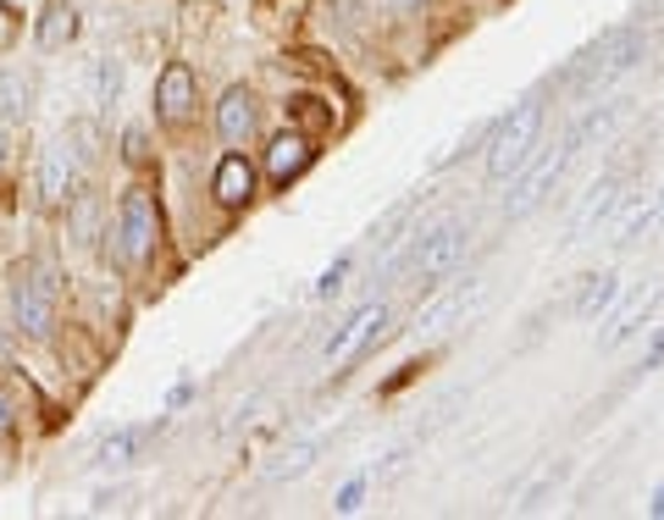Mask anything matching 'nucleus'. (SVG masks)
<instances>
[{
  "label": "nucleus",
  "mask_w": 664,
  "mask_h": 520,
  "mask_svg": "<svg viewBox=\"0 0 664 520\" xmlns=\"http://www.w3.org/2000/svg\"><path fill=\"white\" fill-rule=\"evenodd\" d=\"M626 117V100H615V106H593L582 122H570V134L548 150V156H531L520 173H515V188H509V199H504V216H531L559 183L570 173V161L576 156H587V145H598L615 122Z\"/></svg>",
  "instance_id": "1"
},
{
  "label": "nucleus",
  "mask_w": 664,
  "mask_h": 520,
  "mask_svg": "<svg viewBox=\"0 0 664 520\" xmlns=\"http://www.w3.org/2000/svg\"><path fill=\"white\" fill-rule=\"evenodd\" d=\"M648 56V33L637 22H621L609 33H598L570 67H565V89L576 100H598L609 84H621L626 72H637V61Z\"/></svg>",
  "instance_id": "2"
},
{
  "label": "nucleus",
  "mask_w": 664,
  "mask_h": 520,
  "mask_svg": "<svg viewBox=\"0 0 664 520\" xmlns=\"http://www.w3.org/2000/svg\"><path fill=\"white\" fill-rule=\"evenodd\" d=\"M537 139H543V100L526 95L520 106H509L494 128H488V145H482L488 183H509V177L537 156Z\"/></svg>",
  "instance_id": "3"
},
{
  "label": "nucleus",
  "mask_w": 664,
  "mask_h": 520,
  "mask_svg": "<svg viewBox=\"0 0 664 520\" xmlns=\"http://www.w3.org/2000/svg\"><path fill=\"white\" fill-rule=\"evenodd\" d=\"M466 244H471V222H466V216H449V222H438V227H421V233L410 238V249H404V266H410V277H416L421 288H438V283H443V277L460 266Z\"/></svg>",
  "instance_id": "4"
},
{
  "label": "nucleus",
  "mask_w": 664,
  "mask_h": 520,
  "mask_svg": "<svg viewBox=\"0 0 664 520\" xmlns=\"http://www.w3.org/2000/svg\"><path fill=\"white\" fill-rule=\"evenodd\" d=\"M162 244V205L150 188H128L117 205V255L128 266H145Z\"/></svg>",
  "instance_id": "5"
},
{
  "label": "nucleus",
  "mask_w": 664,
  "mask_h": 520,
  "mask_svg": "<svg viewBox=\"0 0 664 520\" xmlns=\"http://www.w3.org/2000/svg\"><path fill=\"white\" fill-rule=\"evenodd\" d=\"M626 188H632V167H609L604 177H593V183H587V194L576 199L570 222H565V244H587V238L609 222V210L626 199Z\"/></svg>",
  "instance_id": "6"
},
{
  "label": "nucleus",
  "mask_w": 664,
  "mask_h": 520,
  "mask_svg": "<svg viewBox=\"0 0 664 520\" xmlns=\"http://www.w3.org/2000/svg\"><path fill=\"white\" fill-rule=\"evenodd\" d=\"M50 311H56V272L50 266H22L17 283H11V316L28 339H39L50 327Z\"/></svg>",
  "instance_id": "7"
},
{
  "label": "nucleus",
  "mask_w": 664,
  "mask_h": 520,
  "mask_svg": "<svg viewBox=\"0 0 664 520\" xmlns=\"http://www.w3.org/2000/svg\"><path fill=\"white\" fill-rule=\"evenodd\" d=\"M482 300H488V277H477V283H460V288L438 294V300H432V305L416 316V333H421V339H443V333H455L460 322H471Z\"/></svg>",
  "instance_id": "8"
},
{
  "label": "nucleus",
  "mask_w": 664,
  "mask_h": 520,
  "mask_svg": "<svg viewBox=\"0 0 664 520\" xmlns=\"http://www.w3.org/2000/svg\"><path fill=\"white\" fill-rule=\"evenodd\" d=\"M382 327H388V305H382V300H377V305H360V311H354V316H349V322H343V327L332 333V344H328V365L338 371V365L360 360V349L371 344V339H377Z\"/></svg>",
  "instance_id": "9"
},
{
  "label": "nucleus",
  "mask_w": 664,
  "mask_h": 520,
  "mask_svg": "<svg viewBox=\"0 0 664 520\" xmlns=\"http://www.w3.org/2000/svg\"><path fill=\"white\" fill-rule=\"evenodd\" d=\"M664 305V283L654 277L648 288H637L621 311H615V322H609V339H604V349H621V344H632L637 333H648V322H654V311Z\"/></svg>",
  "instance_id": "10"
},
{
  "label": "nucleus",
  "mask_w": 664,
  "mask_h": 520,
  "mask_svg": "<svg viewBox=\"0 0 664 520\" xmlns=\"http://www.w3.org/2000/svg\"><path fill=\"white\" fill-rule=\"evenodd\" d=\"M660 227V194H648V199H621L615 210H609V244L615 249H632L637 238H648Z\"/></svg>",
  "instance_id": "11"
},
{
  "label": "nucleus",
  "mask_w": 664,
  "mask_h": 520,
  "mask_svg": "<svg viewBox=\"0 0 664 520\" xmlns=\"http://www.w3.org/2000/svg\"><path fill=\"white\" fill-rule=\"evenodd\" d=\"M255 95L250 89H227L222 95V106H216V134H222V145H233V150H244L250 139H255Z\"/></svg>",
  "instance_id": "12"
},
{
  "label": "nucleus",
  "mask_w": 664,
  "mask_h": 520,
  "mask_svg": "<svg viewBox=\"0 0 664 520\" xmlns=\"http://www.w3.org/2000/svg\"><path fill=\"white\" fill-rule=\"evenodd\" d=\"M211 194L227 205V210H238V205H250L255 199V167L238 156V150H227L222 161H216V177H211Z\"/></svg>",
  "instance_id": "13"
},
{
  "label": "nucleus",
  "mask_w": 664,
  "mask_h": 520,
  "mask_svg": "<svg viewBox=\"0 0 664 520\" xmlns=\"http://www.w3.org/2000/svg\"><path fill=\"white\" fill-rule=\"evenodd\" d=\"M156 111H162V122H188V111H194V72L183 61H172L156 78Z\"/></svg>",
  "instance_id": "14"
},
{
  "label": "nucleus",
  "mask_w": 664,
  "mask_h": 520,
  "mask_svg": "<svg viewBox=\"0 0 664 520\" xmlns=\"http://www.w3.org/2000/svg\"><path fill=\"white\" fill-rule=\"evenodd\" d=\"M311 161H316V150H311L305 134H277V139L266 145V177H272V183H294Z\"/></svg>",
  "instance_id": "15"
},
{
  "label": "nucleus",
  "mask_w": 664,
  "mask_h": 520,
  "mask_svg": "<svg viewBox=\"0 0 664 520\" xmlns=\"http://www.w3.org/2000/svg\"><path fill=\"white\" fill-rule=\"evenodd\" d=\"M615 300H621V277H615V272L587 277V288H582V300H576V322H598L604 311H615Z\"/></svg>",
  "instance_id": "16"
},
{
  "label": "nucleus",
  "mask_w": 664,
  "mask_h": 520,
  "mask_svg": "<svg viewBox=\"0 0 664 520\" xmlns=\"http://www.w3.org/2000/svg\"><path fill=\"white\" fill-rule=\"evenodd\" d=\"M72 167H78V156H72V145H67V139L45 150V199H50V205H61V199H67V188H72Z\"/></svg>",
  "instance_id": "17"
},
{
  "label": "nucleus",
  "mask_w": 664,
  "mask_h": 520,
  "mask_svg": "<svg viewBox=\"0 0 664 520\" xmlns=\"http://www.w3.org/2000/svg\"><path fill=\"white\" fill-rule=\"evenodd\" d=\"M72 33H78V11H72L67 0H56V6L45 11V22H39V45H45V50H61V45H72Z\"/></svg>",
  "instance_id": "18"
},
{
  "label": "nucleus",
  "mask_w": 664,
  "mask_h": 520,
  "mask_svg": "<svg viewBox=\"0 0 664 520\" xmlns=\"http://www.w3.org/2000/svg\"><path fill=\"white\" fill-rule=\"evenodd\" d=\"M28 117V78L22 72H6L0 78V128H17Z\"/></svg>",
  "instance_id": "19"
},
{
  "label": "nucleus",
  "mask_w": 664,
  "mask_h": 520,
  "mask_svg": "<svg viewBox=\"0 0 664 520\" xmlns=\"http://www.w3.org/2000/svg\"><path fill=\"white\" fill-rule=\"evenodd\" d=\"M150 438H156V426H134V432H117V438H106V460H111V465H128V460H134V454H139V449L150 443Z\"/></svg>",
  "instance_id": "20"
},
{
  "label": "nucleus",
  "mask_w": 664,
  "mask_h": 520,
  "mask_svg": "<svg viewBox=\"0 0 664 520\" xmlns=\"http://www.w3.org/2000/svg\"><path fill=\"white\" fill-rule=\"evenodd\" d=\"M117 89H123V61H95V106H111L117 100Z\"/></svg>",
  "instance_id": "21"
},
{
  "label": "nucleus",
  "mask_w": 664,
  "mask_h": 520,
  "mask_svg": "<svg viewBox=\"0 0 664 520\" xmlns=\"http://www.w3.org/2000/svg\"><path fill=\"white\" fill-rule=\"evenodd\" d=\"M311 460H316V443H305V449L283 454V465H272V482H283V477H300V471H305Z\"/></svg>",
  "instance_id": "22"
},
{
  "label": "nucleus",
  "mask_w": 664,
  "mask_h": 520,
  "mask_svg": "<svg viewBox=\"0 0 664 520\" xmlns=\"http://www.w3.org/2000/svg\"><path fill=\"white\" fill-rule=\"evenodd\" d=\"M349 266H354V255H343L338 266H328V272H322V283H316V300H332V294L343 288V277H349Z\"/></svg>",
  "instance_id": "23"
},
{
  "label": "nucleus",
  "mask_w": 664,
  "mask_h": 520,
  "mask_svg": "<svg viewBox=\"0 0 664 520\" xmlns=\"http://www.w3.org/2000/svg\"><path fill=\"white\" fill-rule=\"evenodd\" d=\"M11 45H17V11H11V6H0V56H6Z\"/></svg>",
  "instance_id": "24"
},
{
  "label": "nucleus",
  "mask_w": 664,
  "mask_h": 520,
  "mask_svg": "<svg viewBox=\"0 0 664 520\" xmlns=\"http://www.w3.org/2000/svg\"><path fill=\"white\" fill-rule=\"evenodd\" d=\"M360 493H365V482H349L343 493H338V510L349 516V510H360Z\"/></svg>",
  "instance_id": "25"
},
{
  "label": "nucleus",
  "mask_w": 664,
  "mask_h": 520,
  "mask_svg": "<svg viewBox=\"0 0 664 520\" xmlns=\"http://www.w3.org/2000/svg\"><path fill=\"white\" fill-rule=\"evenodd\" d=\"M654 365H664V333L648 344V354H643V365H637V371H654Z\"/></svg>",
  "instance_id": "26"
},
{
  "label": "nucleus",
  "mask_w": 664,
  "mask_h": 520,
  "mask_svg": "<svg viewBox=\"0 0 664 520\" xmlns=\"http://www.w3.org/2000/svg\"><path fill=\"white\" fill-rule=\"evenodd\" d=\"M128 161H145V134H139V128L128 134Z\"/></svg>",
  "instance_id": "27"
},
{
  "label": "nucleus",
  "mask_w": 664,
  "mask_h": 520,
  "mask_svg": "<svg viewBox=\"0 0 664 520\" xmlns=\"http://www.w3.org/2000/svg\"><path fill=\"white\" fill-rule=\"evenodd\" d=\"M6 432H11V404L0 399V438H6Z\"/></svg>",
  "instance_id": "28"
},
{
  "label": "nucleus",
  "mask_w": 664,
  "mask_h": 520,
  "mask_svg": "<svg viewBox=\"0 0 664 520\" xmlns=\"http://www.w3.org/2000/svg\"><path fill=\"white\" fill-rule=\"evenodd\" d=\"M654 516H664V488H660V493H654Z\"/></svg>",
  "instance_id": "29"
},
{
  "label": "nucleus",
  "mask_w": 664,
  "mask_h": 520,
  "mask_svg": "<svg viewBox=\"0 0 664 520\" xmlns=\"http://www.w3.org/2000/svg\"><path fill=\"white\" fill-rule=\"evenodd\" d=\"M660 233H664V194H660Z\"/></svg>",
  "instance_id": "30"
}]
</instances>
